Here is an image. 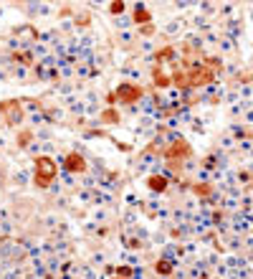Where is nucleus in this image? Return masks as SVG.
<instances>
[{
  "label": "nucleus",
  "mask_w": 253,
  "mask_h": 279,
  "mask_svg": "<svg viewBox=\"0 0 253 279\" xmlns=\"http://www.w3.org/2000/svg\"><path fill=\"white\" fill-rule=\"evenodd\" d=\"M56 175H58L56 160H51L48 155L36 157V175H33V183H36L38 188H48V185L56 180Z\"/></svg>",
  "instance_id": "obj_1"
},
{
  "label": "nucleus",
  "mask_w": 253,
  "mask_h": 279,
  "mask_svg": "<svg viewBox=\"0 0 253 279\" xmlns=\"http://www.w3.org/2000/svg\"><path fill=\"white\" fill-rule=\"evenodd\" d=\"M188 79H190V89L208 87L210 82H216V71L208 69V64H192L188 69Z\"/></svg>",
  "instance_id": "obj_2"
},
{
  "label": "nucleus",
  "mask_w": 253,
  "mask_h": 279,
  "mask_svg": "<svg viewBox=\"0 0 253 279\" xmlns=\"http://www.w3.org/2000/svg\"><path fill=\"white\" fill-rule=\"evenodd\" d=\"M114 94H116V102L134 104V102H140V99L144 97V89H142L140 84H130V82H124V84H119V87L114 89Z\"/></svg>",
  "instance_id": "obj_3"
},
{
  "label": "nucleus",
  "mask_w": 253,
  "mask_h": 279,
  "mask_svg": "<svg viewBox=\"0 0 253 279\" xmlns=\"http://www.w3.org/2000/svg\"><path fill=\"white\" fill-rule=\"evenodd\" d=\"M192 155V147L188 140H175L170 147L164 150V157H167V163H180V160H188V157Z\"/></svg>",
  "instance_id": "obj_4"
},
{
  "label": "nucleus",
  "mask_w": 253,
  "mask_h": 279,
  "mask_svg": "<svg viewBox=\"0 0 253 279\" xmlns=\"http://www.w3.org/2000/svg\"><path fill=\"white\" fill-rule=\"evenodd\" d=\"M0 112H3V117H6L8 125H18L20 119H23V104H20V99H6V102H0Z\"/></svg>",
  "instance_id": "obj_5"
},
{
  "label": "nucleus",
  "mask_w": 253,
  "mask_h": 279,
  "mask_svg": "<svg viewBox=\"0 0 253 279\" xmlns=\"http://www.w3.org/2000/svg\"><path fill=\"white\" fill-rule=\"evenodd\" d=\"M64 165L68 173H86V160H84V155H78V152H68L64 157Z\"/></svg>",
  "instance_id": "obj_6"
},
{
  "label": "nucleus",
  "mask_w": 253,
  "mask_h": 279,
  "mask_svg": "<svg viewBox=\"0 0 253 279\" xmlns=\"http://www.w3.org/2000/svg\"><path fill=\"white\" fill-rule=\"evenodd\" d=\"M167 185H170V180H167L164 175H150V178H147V188H150V190H154V193L167 190Z\"/></svg>",
  "instance_id": "obj_7"
},
{
  "label": "nucleus",
  "mask_w": 253,
  "mask_h": 279,
  "mask_svg": "<svg viewBox=\"0 0 253 279\" xmlns=\"http://www.w3.org/2000/svg\"><path fill=\"white\" fill-rule=\"evenodd\" d=\"M154 84L160 89H167V87H172V76L167 74V71H162L160 66H154Z\"/></svg>",
  "instance_id": "obj_8"
},
{
  "label": "nucleus",
  "mask_w": 253,
  "mask_h": 279,
  "mask_svg": "<svg viewBox=\"0 0 253 279\" xmlns=\"http://www.w3.org/2000/svg\"><path fill=\"white\" fill-rule=\"evenodd\" d=\"M172 76V84L178 87V89H190V79H188V71L185 69H178L175 74H170Z\"/></svg>",
  "instance_id": "obj_9"
},
{
  "label": "nucleus",
  "mask_w": 253,
  "mask_h": 279,
  "mask_svg": "<svg viewBox=\"0 0 253 279\" xmlns=\"http://www.w3.org/2000/svg\"><path fill=\"white\" fill-rule=\"evenodd\" d=\"M134 23H137V26H150V23H152V13H150L144 6H137V8H134Z\"/></svg>",
  "instance_id": "obj_10"
},
{
  "label": "nucleus",
  "mask_w": 253,
  "mask_h": 279,
  "mask_svg": "<svg viewBox=\"0 0 253 279\" xmlns=\"http://www.w3.org/2000/svg\"><path fill=\"white\" fill-rule=\"evenodd\" d=\"M154 59H157V66H160V64H170V61H175V49H172V46L160 49V51L154 54Z\"/></svg>",
  "instance_id": "obj_11"
},
{
  "label": "nucleus",
  "mask_w": 253,
  "mask_h": 279,
  "mask_svg": "<svg viewBox=\"0 0 253 279\" xmlns=\"http://www.w3.org/2000/svg\"><path fill=\"white\" fill-rule=\"evenodd\" d=\"M102 119H104V122H106V125H116V122H119V119H122V117H119V112H116V109H112V107H109V109H104Z\"/></svg>",
  "instance_id": "obj_12"
},
{
  "label": "nucleus",
  "mask_w": 253,
  "mask_h": 279,
  "mask_svg": "<svg viewBox=\"0 0 253 279\" xmlns=\"http://www.w3.org/2000/svg\"><path fill=\"white\" fill-rule=\"evenodd\" d=\"M154 269H157V274L167 276V274H172V261H167V259H160V261L154 264Z\"/></svg>",
  "instance_id": "obj_13"
},
{
  "label": "nucleus",
  "mask_w": 253,
  "mask_h": 279,
  "mask_svg": "<svg viewBox=\"0 0 253 279\" xmlns=\"http://www.w3.org/2000/svg\"><path fill=\"white\" fill-rule=\"evenodd\" d=\"M30 140H33V132H30V130L18 132V147H28V145H30Z\"/></svg>",
  "instance_id": "obj_14"
},
{
  "label": "nucleus",
  "mask_w": 253,
  "mask_h": 279,
  "mask_svg": "<svg viewBox=\"0 0 253 279\" xmlns=\"http://www.w3.org/2000/svg\"><path fill=\"white\" fill-rule=\"evenodd\" d=\"M192 190H195V195L205 198V195H210V193H213V185H210V183H200V185H195Z\"/></svg>",
  "instance_id": "obj_15"
},
{
  "label": "nucleus",
  "mask_w": 253,
  "mask_h": 279,
  "mask_svg": "<svg viewBox=\"0 0 253 279\" xmlns=\"http://www.w3.org/2000/svg\"><path fill=\"white\" fill-rule=\"evenodd\" d=\"M124 11H126V6H124V3H119V0L109 6V13H112V16H122Z\"/></svg>",
  "instance_id": "obj_16"
},
{
  "label": "nucleus",
  "mask_w": 253,
  "mask_h": 279,
  "mask_svg": "<svg viewBox=\"0 0 253 279\" xmlns=\"http://www.w3.org/2000/svg\"><path fill=\"white\" fill-rule=\"evenodd\" d=\"M16 56V61L18 64H26V66H30V54H23V51H18V54H13Z\"/></svg>",
  "instance_id": "obj_17"
},
{
  "label": "nucleus",
  "mask_w": 253,
  "mask_h": 279,
  "mask_svg": "<svg viewBox=\"0 0 253 279\" xmlns=\"http://www.w3.org/2000/svg\"><path fill=\"white\" fill-rule=\"evenodd\" d=\"M116 274H119L122 279H130V276H132V269H130V266H119V269H116Z\"/></svg>",
  "instance_id": "obj_18"
},
{
  "label": "nucleus",
  "mask_w": 253,
  "mask_h": 279,
  "mask_svg": "<svg viewBox=\"0 0 253 279\" xmlns=\"http://www.w3.org/2000/svg\"><path fill=\"white\" fill-rule=\"evenodd\" d=\"M106 104H109V107H112V104H116V94H114V92H112V94H106Z\"/></svg>",
  "instance_id": "obj_19"
},
{
  "label": "nucleus",
  "mask_w": 253,
  "mask_h": 279,
  "mask_svg": "<svg viewBox=\"0 0 253 279\" xmlns=\"http://www.w3.org/2000/svg\"><path fill=\"white\" fill-rule=\"evenodd\" d=\"M152 31H154V28H152V26H142V33H144V36H150V33H152Z\"/></svg>",
  "instance_id": "obj_20"
},
{
  "label": "nucleus",
  "mask_w": 253,
  "mask_h": 279,
  "mask_svg": "<svg viewBox=\"0 0 253 279\" xmlns=\"http://www.w3.org/2000/svg\"><path fill=\"white\" fill-rule=\"evenodd\" d=\"M114 279H122V276H114Z\"/></svg>",
  "instance_id": "obj_21"
}]
</instances>
